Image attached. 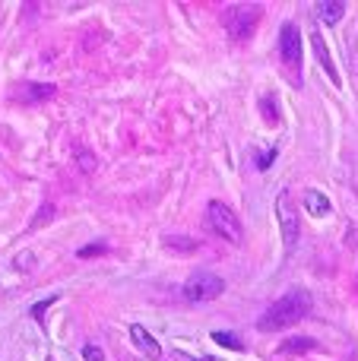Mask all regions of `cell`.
<instances>
[{
    "mask_svg": "<svg viewBox=\"0 0 358 361\" xmlns=\"http://www.w3.org/2000/svg\"><path fill=\"white\" fill-rule=\"evenodd\" d=\"M308 311H311V295L302 292V288H292V292H285L283 298L266 307V314L260 317V330H266V333L285 330V326L308 317Z\"/></svg>",
    "mask_w": 358,
    "mask_h": 361,
    "instance_id": "1",
    "label": "cell"
},
{
    "mask_svg": "<svg viewBox=\"0 0 358 361\" xmlns=\"http://www.w3.org/2000/svg\"><path fill=\"white\" fill-rule=\"evenodd\" d=\"M257 23H260V6L254 4H232L226 10V16H222V25L228 29V35L235 42H247L254 35V29H257Z\"/></svg>",
    "mask_w": 358,
    "mask_h": 361,
    "instance_id": "2",
    "label": "cell"
},
{
    "mask_svg": "<svg viewBox=\"0 0 358 361\" xmlns=\"http://www.w3.org/2000/svg\"><path fill=\"white\" fill-rule=\"evenodd\" d=\"M206 222H209V228L222 238V241L238 244L241 238H245V231H241V219L235 216V209L232 206H226L222 200H213V203L206 206Z\"/></svg>",
    "mask_w": 358,
    "mask_h": 361,
    "instance_id": "3",
    "label": "cell"
},
{
    "mask_svg": "<svg viewBox=\"0 0 358 361\" xmlns=\"http://www.w3.org/2000/svg\"><path fill=\"white\" fill-rule=\"evenodd\" d=\"M222 292H226V282H222L216 273H206V269H203V273H194L187 282H184V298L194 301V305L219 298Z\"/></svg>",
    "mask_w": 358,
    "mask_h": 361,
    "instance_id": "4",
    "label": "cell"
},
{
    "mask_svg": "<svg viewBox=\"0 0 358 361\" xmlns=\"http://www.w3.org/2000/svg\"><path fill=\"white\" fill-rule=\"evenodd\" d=\"M276 219H279V231H283V244L285 247H295L298 231H302V219H298L295 200L289 190H283L276 197Z\"/></svg>",
    "mask_w": 358,
    "mask_h": 361,
    "instance_id": "5",
    "label": "cell"
},
{
    "mask_svg": "<svg viewBox=\"0 0 358 361\" xmlns=\"http://www.w3.org/2000/svg\"><path fill=\"white\" fill-rule=\"evenodd\" d=\"M279 57L289 63L292 70L302 67V32L295 23H285L279 32Z\"/></svg>",
    "mask_w": 358,
    "mask_h": 361,
    "instance_id": "6",
    "label": "cell"
},
{
    "mask_svg": "<svg viewBox=\"0 0 358 361\" xmlns=\"http://www.w3.org/2000/svg\"><path fill=\"white\" fill-rule=\"evenodd\" d=\"M130 339H133V345H137V349L143 352L146 358H159V355H162V345H159V339L152 336L146 326L130 324Z\"/></svg>",
    "mask_w": 358,
    "mask_h": 361,
    "instance_id": "7",
    "label": "cell"
},
{
    "mask_svg": "<svg viewBox=\"0 0 358 361\" xmlns=\"http://www.w3.org/2000/svg\"><path fill=\"white\" fill-rule=\"evenodd\" d=\"M311 42H314V54H317V61H321V67L327 70L330 82H333V86H340V73H336V67H333V57H330V51H327V44H323V38L314 32V35H311Z\"/></svg>",
    "mask_w": 358,
    "mask_h": 361,
    "instance_id": "8",
    "label": "cell"
},
{
    "mask_svg": "<svg viewBox=\"0 0 358 361\" xmlns=\"http://www.w3.org/2000/svg\"><path fill=\"white\" fill-rule=\"evenodd\" d=\"M314 10H317V16H321V23L336 25L342 19V13H346V4H342V0H321Z\"/></svg>",
    "mask_w": 358,
    "mask_h": 361,
    "instance_id": "9",
    "label": "cell"
},
{
    "mask_svg": "<svg viewBox=\"0 0 358 361\" xmlns=\"http://www.w3.org/2000/svg\"><path fill=\"white\" fill-rule=\"evenodd\" d=\"M304 209H308L314 219H321L330 212V200L323 197L321 190H304Z\"/></svg>",
    "mask_w": 358,
    "mask_h": 361,
    "instance_id": "10",
    "label": "cell"
},
{
    "mask_svg": "<svg viewBox=\"0 0 358 361\" xmlns=\"http://www.w3.org/2000/svg\"><path fill=\"white\" fill-rule=\"evenodd\" d=\"M51 95H54V86H48V82H42V86L29 82V86L23 89V95H19V99H23V102H48Z\"/></svg>",
    "mask_w": 358,
    "mask_h": 361,
    "instance_id": "11",
    "label": "cell"
},
{
    "mask_svg": "<svg viewBox=\"0 0 358 361\" xmlns=\"http://www.w3.org/2000/svg\"><path fill=\"white\" fill-rule=\"evenodd\" d=\"M213 339H216V343H219V345H226V349H232V352H241V349H245V345H241V339L238 336H235V333H213Z\"/></svg>",
    "mask_w": 358,
    "mask_h": 361,
    "instance_id": "12",
    "label": "cell"
},
{
    "mask_svg": "<svg viewBox=\"0 0 358 361\" xmlns=\"http://www.w3.org/2000/svg\"><path fill=\"white\" fill-rule=\"evenodd\" d=\"M314 345V339H289L285 343V352H308Z\"/></svg>",
    "mask_w": 358,
    "mask_h": 361,
    "instance_id": "13",
    "label": "cell"
},
{
    "mask_svg": "<svg viewBox=\"0 0 358 361\" xmlns=\"http://www.w3.org/2000/svg\"><path fill=\"white\" fill-rule=\"evenodd\" d=\"M105 250H108V244L95 241V244H89V247H82V250H80V257L86 260V257H99V254H105Z\"/></svg>",
    "mask_w": 358,
    "mask_h": 361,
    "instance_id": "14",
    "label": "cell"
},
{
    "mask_svg": "<svg viewBox=\"0 0 358 361\" xmlns=\"http://www.w3.org/2000/svg\"><path fill=\"white\" fill-rule=\"evenodd\" d=\"M82 355H86V361H105V355L95 345H82Z\"/></svg>",
    "mask_w": 358,
    "mask_h": 361,
    "instance_id": "15",
    "label": "cell"
},
{
    "mask_svg": "<svg viewBox=\"0 0 358 361\" xmlns=\"http://www.w3.org/2000/svg\"><path fill=\"white\" fill-rule=\"evenodd\" d=\"M276 146H273V149L270 152H266V156H260V171H266V169H270V162H273V159H276Z\"/></svg>",
    "mask_w": 358,
    "mask_h": 361,
    "instance_id": "16",
    "label": "cell"
},
{
    "mask_svg": "<svg viewBox=\"0 0 358 361\" xmlns=\"http://www.w3.org/2000/svg\"><path fill=\"white\" fill-rule=\"evenodd\" d=\"M355 61H358V38H355Z\"/></svg>",
    "mask_w": 358,
    "mask_h": 361,
    "instance_id": "17",
    "label": "cell"
}]
</instances>
